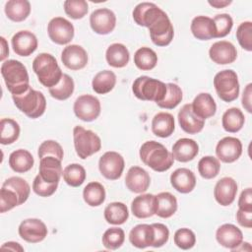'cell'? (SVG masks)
<instances>
[{
  "label": "cell",
  "mask_w": 252,
  "mask_h": 252,
  "mask_svg": "<svg viewBox=\"0 0 252 252\" xmlns=\"http://www.w3.org/2000/svg\"><path fill=\"white\" fill-rule=\"evenodd\" d=\"M166 94L164 98L158 102V106L160 108H165V109H173L175 108L182 100L183 94H182V90L179 86L173 83H167L166 84Z\"/></svg>",
  "instance_id": "ee69618b"
},
{
  "label": "cell",
  "mask_w": 252,
  "mask_h": 252,
  "mask_svg": "<svg viewBox=\"0 0 252 252\" xmlns=\"http://www.w3.org/2000/svg\"><path fill=\"white\" fill-rule=\"evenodd\" d=\"M209 56L211 60L220 65L233 63L237 58L236 47L229 41L220 40L210 47Z\"/></svg>",
  "instance_id": "ac0fdd59"
},
{
  "label": "cell",
  "mask_w": 252,
  "mask_h": 252,
  "mask_svg": "<svg viewBox=\"0 0 252 252\" xmlns=\"http://www.w3.org/2000/svg\"><path fill=\"white\" fill-rule=\"evenodd\" d=\"M131 212L138 219H147L155 215V195L142 194L134 198L131 203Z\"/></svg>",
  "instance_id": "f1b7e54d"
},
{
  "label": "cell",
  "mask_w": 252,
  "mask_h": 252,
  "mask_svg": "<svg viewBox=\"0 0 252 252\" xmlns=\"http://www.w3.org/2000/svg\"><path fill=\"white\" fill-rule=\"evenodd\" d=\"M2 187L13 190L19 198L20 205L24 204L28 200L31 193V187L29 183L24 178L19 176L9 177L4 181V183L2 184Z\"/></svg>",
  "instance_id": "ab89813d"
},
{
  "label": "cell",
  "mask_w": 252,
  "mask_h": 252,
  "mask_svg": "<svg viewBox=\"0 0 252 252\" xmlns=\"http://www.w3.org/2000/svg\"><path fill=\"white\" fill-rule=\"evenodd\" d=\"M0 40H1V61L4 62L5 58L9 55V47L6 39L3 36L0 37Z\"/></svg>",
  "instance_id": "94428289"
},
{
  "label": "cell",
  "mask_w": 252,
  "mask_h": 252,
  "mask_svg": "<svg viewBox=\"0 0 252 252\" xmlns=\"http://www.w3.org/2000/svg\"><path fill=\"white\" fill-rule=\"evenodd\" d=\"M116 84V75L110 70L98 72L92 81L93 90L99 94H105L113 90Z\"/></svg>",
  "instance_id": "d590c367"
},
{
  "label": "cell",
  "mask_w": 252,
  "mask_h": 252,
  "mask_svg": "<svg viewBox=\"0 0 252 252\" xmlns=\"http://www.w3.org/2000/svg\"><path fill=\"white\" fill-rule=\"evenodd\" d=\"M151 184L149 173L140 166H132L127 171L125 177L126 187L133 193H144L148 190Z\"/></svg>",
  "instance_id": "ffe728a7"
},
{
  "label": "cell",
  "mask_w": 252,
  "mask_h": 252,
  "mask_svg": "<svg viewBox=\"0 0 252 252\" xmlns=\"http://www.w3.org/2000/svg\"><path fill=\"white\" fill-rule=\"evenodd\" d=\"M105 59L111 67L123 68L129 62L130 53L124 44L112 43L106 49Z\"/></svg>",
  "instance_id": "4dcf8cb0"
},
{
  "label": "cell",
  "mask_w": 252,
  "mask_h": 252,
  "mask_svg": "<svg viewBox=\"0 0 252 252\" xmlns=\"http://www.w3.org/2000/svg\"><path fill=\"white\" fill-rule=\"evenodd\" d=\"M191 105L193 112L203 120L214 116L217 111L215 99L209 93H201L197 94Z\"/></svg>",
  "instance_id": "83f0119b"
},
{
  "label": "cell",
  "mask_w": 252,
  "mask_h": 252,
  "mask_svg": "<svg viewBox=\"0 0 252 252\" xmlns=\"http://www.w3.org/2000/svg\"><path fill=\"white\" fill-rule=\"evenodd\" d=\"M236 38L239 45L247 50H252V23L250 21L241 23L236 30Z\"/></svg>",
  "instance_id": "681fc988"
},
{
  "label": "cell",
  "mask_w": 252,
  "mask_h": 252,
  "mask_svg": "<svg viewBox=\"0 0 252 252\" xmlns=\"http://www.w3.org/2000/svg\"><path fill=\"white\" fill-rule=\"evenodd\" d=\"M175 129L174 117L168 112H158L152 120V132L160 138H167L172 135Z\"/></svg>",
  "instance_id": "f546056e"
},
{
  "label": "cell",
  "mask_w": 252,
  "mask_h": 252,
  "mask_svg": "<svg viewBox=\"0 0 252 252\" xmlns=\"http://www.w3.org/2000/svg\"><path fill=\"white\" fill-rule=\"evenodd\" d=\"M104 219L110 224H123L129 218L128 208L121 202H112L104 209Z\"/></svg>",
  "instance_id": "e575fe53"
},
{
  "label": "cell",
  "mask_w": 252,
  "mask_h": 252,
  "mask_svg": "<svg viewBox=\"0 0 252 252\" xmlns=\"http://www.w3.org/2000/svg\"><path fill=\"white\" fill-rule=\"evenodd\" d=\"M124 166L125 161L123 157L113 151L104 153L98 160V169L101 175L108 180H116L120 178Z\"/></svg>",
  "instance_id": "30bf717a"
},
{
  "label": "cell",
  "mask_w": 252,
  "mask_h": 252,
  "mask_svg": "<svg viewBox=\"0 0 252 252\" xmlns=\"http://www.w3.org/2000/svg\"><path fill=\"white\" fill-rule=\"evenodd\" d=\"M214 87L219 97L225 102H231L238 97L239 82L233 70L225 69L217 73L214 78Z\"/></svg>",
  "instance_id": "ba28073f"
},
{
  "label": "cell",
  "mask_w": 252,
  "mask_h": 252,
  "mask_svg": "<svg viewBox=\"0 0 252 252\" xmlns=\"http://www.w3.org/2000/svg\"><path fill=\"white\" fill-rule=\"evenodd\" d=\"M1 248H2V249L12 250V251H21V252L24 251V247H22L20 243L14 242V241H8V242L2 244Z\"/></svg>",
  "instance_id": "680465c9"
},
{
  "label": "cell",
  "mask_w": 252,
  "mask_h": 252,
  "mask_svg": "<svg viewBox=\"0 0 252 252\" xmlns=\"http://www.w3.org/2000/svg\"><path fill=\"white\" fill-rule=\"evenodd\" d=\"M19 235L29 243H38L42 241L48 233L45 223L38 219L24 220L18 228Z\"/></svg>",
  "instance_id": "7c38bea8"
},
{
  "label": "cell",
  "mask_w": 252,
  "mask_h": 252,
  "mask_svg": "<svg viewBox=\"0 0 252 252\" xmlns=\"http://www.w3.org/2000/svg\"><path fill=\"white\" fill-rule=\"evenodd\" d=\"M100 109L99 99L92 94H82L78 96L73 106L75 115L85 122L95 120L100 114Z\"/></svg>",
  "instance_id": "9c48e42d"
},
{
  "label": "cell",
  "mask_w": 252,
  "mask_h": 252,
  "mask_svg": "<svg viewBox=\"0 0 252 252\" xmlns=\"http://www.w3.org/2000/svg\"><path fill=\"white\" fill-rule=\"evenodd\" d=\"M34 159L32 154L24 149H19L9 156V165L15 172L25 173L32 169Z\"/></svg>",
  "instance_id": "1f68e13d"
},
{
  "label": "cell",
  "mask_w": 252,
  "mask_h": 252,
  "mask_svg": "<svg viewBox=\"0 0 252 252\" xmlns=\"http://www.w3.org/2000/svg\"><path fill=\"white\" fill-rule=\"evenodd\" d=\"M47 32L52 42L64 45L73 39L75 30L74 26L67 19L63 17H55L48 23Z\"/></svg>",
  "instance_id": "8fae6325"
},
{
  "label": "cell",
  "mask_w": 252,
  "mask_h": 252,
  "mask_svg": "<svg viewBox=\"0 0 252 252\" xmlns=\"http://www.w3.org/2000/svg\"><path fill=\"white\" fill-rule=\"evenodd\" d=\"M216 239L221 246L235 250L243 242L242 231L232 223H223L216 231Z\"/></svg>",
  "instance_id": "e0dca14e"
},
{
  "label": "cell",
  "mask_w": 252,
  "mask_h": 252,
  "mask_svg": "<svg viewBox=\"0 0 252 252\" xmlns=\"http://www.w3.org/2000/svg\"><path fill=\"white\" fill-rule=\"evenodd\" d=\"M61 160L54 157H44L39 162V176L46 182H59L62 175Z\"/></svg>",
  "instance_id": "d4e9b609"
},
{
  "label": "cell",
  "mask_w": 252,
  "mask_h": 252,
  "mask_svg": "<svg viewBox=\"0 0 252 252\" xmlns=\"http://www.w3.org/2000/svg\"><path fill=\"white\" fill-rule=\"evenodd\" d=\"M129 241L133 246L139 249L152 246L154 242L153 225L147 223H140L135 225L129 233Z\"/></svg>",
  "instance_id": "484cf974"
},
{
  "label": "cell",
  "mask_w": 252,
  "mask_h": 252,
  "mask_svg": "<svg viewBox=\"0 0 252 252\" xmlns=\"http://www.w3.org/2000/svg\"><path fill=\"white\" fill-rule=\"evenodd\" d=\"M134 63L138 69L150 71L154 69L158 63V55L152 48L144 46L135 52Z\"/></svg>",
  "instance_id": "74e56055"
},
{
  "label": "cell",
  "mask_w": 252,
  "mask_h": 252,
  "mask_svg": "<svg viewBox=\"0 0 252 252\" xmlns=\"http://www.w3.org/2000/svg\"><path fill=\"white\" fill-rule=\"evenodd\" d=\"M83 198L87 205L98 207L105 200V189L99 182H90L83 190Z\"/></svg>",
  "instance_id": "8d00e7d4"
},
{
  "label": "cell",
  "mask_w": 252,
  "mask_h": 252,
  "mask_svg": "<svg viewBox=\"0 0 252 252\" xmlns=\"http://www.w3.org/2000/svg\"><path fill=\"white\" fill-rule=\"evenodd\" d=\"M73 141L76 154L82 159H86L101 149V140L98 135L79 125L73 129Z\"/></svg>",
  "instance_id": "52a82bcc"
},
{
  "label": "cell",
  "mask_w": 252,
  "mask_h": 252,
  "mask_svg": "<svg viewBox=\"0 0 252 252\" xmlns=\"http://www.w3.org/2000/svg\"><path fill=\"white\" fill-rule=\"evenodd\" d=\"M32 70L37 76L39 83L48 89L56 86L63 76L56 58L45 52L39 53L33 59Z\"/></svg>",
  "instance_id": "277c9868"
},
{
  "label": "cell",
  "mask_w": 252,
  "mask_h": 252,
  "mask_svg": "<svg viewBox=\"0 0 252 252\" xmlns=\"http://www.w3.org/2000/svg\"><path fill=\"white\" fill-rule=\"evenodd\" d=\"M236 220L237 222L246 228L252 227V211H243L238 209L236 212Z\"/></svg>",
  "instance_id": "9f6ffc18"
},
{
  "label": "cell",
  "mask_w": 252,
  "mask_h": 252,
  "mask_svg": "<svg viewBox=\"0 0 252 252\" xmlns=\"http://www.w3.org/2000/svg\"><path fill=\"white\" fill-rule=\"evenodd\" d=\"M58 183L59 182H46L39 176V174H37L32 182V190L36 195L40 197H49L55 193L58 187Z\"/></svg>",
  "instance_id": "816d5d0a"
},
{
  "label": "cell",
  "mask_w": 252,
  "mask_h": 252,
  "mask_svg": "<svg viewBox=\"0 0 252 252\" xmlns=\"http://www.w3.org/2000/svg\"><path fill=\"white\" fill-rule=\"evenodd\" d=\"M191 32L197 39L209 40L217 38L216 27L212 18L207 16H197L191 22Z\"/></svg>",
  "instance_id": "cb8c5ba5"
},
{
  "label": "cell",
  "mask_w": 252,
  "mask_h": 252,
  "mask_svg": "<svg viewBox=\"0 0 252 252\" xmlns=\"http://www.w3.org/2000/svg\"><path fill=\"white\" fill-rule=\"evenodd\" d=\"M132 15L137 25L149 29L151 39L157 46H166L172 41L173 26L166 13L155 3H139Z\"/></svg>",
  "instance_id": "6da1fadb"
},
{
  "label": "cell",
  "mask_w": 252,
  "mask_h": 252,
  "mask_svg": "<svg viewBox=\"0 0 252 252\" xmlns=\"http://www.w3.org/2000/svg\"><path fill=\"white\" fill-rule=\"evenodd\" d=\"M12 98L16 107L32 119L40 117L46 109L45 96L32 87L21 94H12Z\"/></svg>",
  "instance_id": "5b68a950"
},
{
  "label": "cell",
  "mask_w": 252,
  "mask_h": 252,
  "mask_svg": "<svg viewBox=\"0 0 252 252\" xmlns=\"http://www.w3.org/2000/svg\"><path fill=\"white\" fill-rule=\"evenodd\" d=\"M238 209L243 211H252V189H244L238 199Z\"/></svg>",
  "instance_id": "11a10c76"
},
{
  "label": "cell",
  "mask_w": 252,
  "mask_h": 252,
  "mask_svg": "<svg viewBox=\"0 0 252 252\" xmlns=\"http://www.w3.org/2000/svg\"><path fill=\"white\" fill-rule=\"evenodd\" d=\"M14 52L23 57L32 55L37 48L38 42L34 33L30 31H20L11 39Z\"/></svg>",
  "instance_id": "9a60e30c"
},
{
  "label": "cell",
  "mask_w": 252,
  "mask_h": 252,
  "mask_svg": "<svg viewBox=\"0 0 252 252\" xmlns=\"http://www.w3.org/2000/svg\"><path fill=\"white\" fill-rule=\"evenodd\" d=\"M245 117L243 112L237 107H231L224 111L221 117L222 128L229 133H236L243 127Z\"/></svg>",
  "instance_id": "836d02e7"
},
{
  "label": "cell",
  "mask_w": 252,
  "mask_h": 252,
  "mask_svg": "<svg viewBox=\"0 0 252 252\" xmlns=\"http://www.w3.org/2000/svg\"><path fill=\"white\" fill-rule=\"evenodd\" d=\"M208 3L211 6L217 8V9H220V8H224V7L228 6L229 4H231V1L230 0H213V1L209 0Z\"/></svg>",
  "instance_id": "91938a15"
},
{
  "label": "cell",
  "mask_w": 252,
  "mask_h": 252,
  "mask_svg": "<svg viewBox=\"0 0 252 252\" xmlns=\"http://www.w3.org/2000/svg\"><path fill=\"white\" fill-rule=\"evenodd\" d=\"M173 240L175 245L182 249V250H188L191 249L195 243H196V235L195 233L186 227L179 228L175 231Z\"/></svg>",
  "instance_id": "7dc6e473"
},
{
  "label": "cell",
  "mask_w": 252,
  "mask_h": 252,
  "mask_svg": "<svg viewBox=\"0 0 252 252\" xmlns=\"http://www.w3.org/2000/svg\"><path fill=\"white\" fill-rule=\"evenodd\" d=\"M152 225L154 228V242L152 246L155 248L163 246L169 238V230L167 226L159 222L152 223Z\"/></svg>",
  "instance_id": "db71d44e"
},
{
  "label": "cell",
  "mask_w": 252,
  "mask_h": 252,
  "mask_svg": "<svg viewBox=\"0 0 252 252\" xmlns=\"http://www.w3.org/2000/svg\"><path fill=\"white\" fill-rule=\"evenodd\" d=\"M237 194V183L232 177H222L215 185L214 197L223 207L229 206L235 200Z\"/></svg>",
  "instance_id": "d6986e66"
},
{
  "label": "cell",
  "mask_w": 252,
  "mask_h": 252,
  "mask_svg": "<svg viewBox=\"0 0 252 252\" xmlns=\"http://www.w3.org/2000/svg\"><path fill=\"white\" fill-rule=\"evenodd\" d=\"M21 128L19 123L11 118H3L0 121V143L10 145L16 142L20 136Z\"/></svg>",
  "instance_id": "f35d334b"
},
{
  "label": "cell",
  "mask_w": 252,
  "mask_h": 252,
  "mask_svg": "<svg viewBox=\"0 0 252 252\" xmlns=\"http://www.w3.org/2000/svg\"><path fill=\"white\" fill-rule=\"evenodd\" d=\"M90 25L95 33L108 34L115 29L116 16L110 9L99 8L91 14Z\"/></svg>",
  "instance_id": "4fadbf2b"
},
{
  "label": "cell",
  "mask_w": 252,
  "mask_h": 252,
  "mask_svg": "<svg viewBox=\"0 0 252 252\" xmlns=\"http://www.w3.org/2000/svg\"><path fill=\"white\" fill-rule=\"evenodd\" d=\"M216 27V37H224L226 36L233 26L232 18L228 14H219L213 19Z\"/></svg>",
  "instance_id": "f907efd6"
},
{
  "label": "cell",
  "mask_w": 252,
  "mask_h": 252,
  "mask_svg": "<svg viewBox=\"0 0 252 252\" xmlns=\"http://www.w3.org/2000/svg\"><path fill=\"white\" fill-rule=\"evenodd\" d=\"M199 153V146L196 141L189 138L178 139L172 146L173 158L180 162H188L195 158Z\"/></svg>",
  "instance_id": "7402d4cb"
},
{
  "label": "cell",
  "mask_w": 252,
  "mask_h": 252,
  "mask_svg": "<svg viewBox=\"0 0 252 252\" xmlns=\"http://www.w3.org/2000/svg\"><path fill=\"white\" fill-rule=\"evenodd\" d=\"M19 205L17 194L11 189L2 187L0 190V212L6 213Z\"/></svg>",
  "instance_id": "f5cc1de1"
},
{
  "label": "cell",
  "mask_w": 252,
  "mask_h": 252,
  "mask_svg": "<svg viewBox=\"0 0 252 252\" xmlns=\"http://www.w3.org/2000/svg\"><path fill=\"white\" fill-rule=\"evenodd\" d=\"M177 118L181 129L188 134L200 133L205 125V120L199 118L193 112L191 103H186L181 107Z\"/></svg>",
  "instance_id": "44dd1931"
},
{
  "label": "cell",
  "mask_w": 252,
  "mask_h": 252,
  "mask_svg": "<svg viewBox=\"0 0 252 252\" xmlns=\"http://www.w3.org/2000/svg\"><path fill=\"white\" fill-rule=\"evenodd\" d=\"M251 96H252V84H248L242 94V106L245 108V110H247V112L251 113L252 112V102H251Z\"/></svg>",
  "instance_id": "6f0895ef"
},
{
  "label": "cell",
  "mask_w": 252,
  "mask_h": 252,
  "mask_svg": "<svg viewBox=\"0 0 252 252\" xmlns=\"http://www.w3.org/2000/svg\"><path fill=\"white\" fill-rule=\"evenodd\" d=\"M75 84L73 79L69 75L63 74L60 82L56 86L48 89V92L53 98L58 100H65L73 94Z\"/></svg>",
  "instance_id": "60d3db41"
},
{
  "label": "cell",
  "mask_w": 252,
  "mask_h": 252,
  "mask_svg": "<svg viewBox=\"0 0 252 252\" xmlns=\"http://www.w3.org/2000/svg\"><path fill=\"white\" fill-rule=\"evenodd\" d=\"M125 240V232L120 227H110L102 235L103 246L109 250H116L122 246Z\"/></svg>",
  "instance_id": "f6af8a7d"
},
{
  "label": "cell",
  "mask_w": 252,
  "mask_h": 252,
  "mask_svg": "<svg viewBox=\"0 0 252 252\" xmlns=\"http://www.w3.org/2000/svg\"><path fill=\"white\" fill-rule=\"evenodd\" d=\"M177 211V200L169 192H160L155 196V215L162 219L172 217Z\"/></svg>",
  "instance_id": "4316f807"
},
{
  "label": "cell",
  "mask_w": 252,
  "mask_h": 252,
  "mask_svg": "<svg viewBox=\"0 0 252 252\" xmlns=\"http://www.w3.org/2000/svg\"><path fill=\"white\" fill-rule=\"evenodd\" d=\"M37 155L39 158H42L44 157H54L62 160L64 157V152L58 142L54 140H46L39 145Z\"/></svg>",
  "instance_id": "c3c4849f"
},
{
  "label": "cell",
  "mask_w": 252,
  "mask_h": 252,
  "mask_svg": "<svg viewBox=\"0 0 252 252\" xmlns=\"http://www.w3.org/2000/svg\"><path fill=\"white\" fill-rule=\"evenodd\" d=\"M132 91L135 96L141 100L161 101L166 94V84L148 76L138 77L132 85Z\"/></svg>",
  "instance_id": "8992f818"
},
{
  "label": "cell",
  "mask_w": 252,
  "mask_h": 252,
  "mask_svg": "<svg viewBox=\"0 0 252 252\" xmlns=\"http://www.w3.org/2000/svg\"><path fill=\"white\" fill-rule=\"evenodd\" d=\"M64 181L72 187L81 186L86 180V170L83 165L79 163H71L67 165L62 172Z\"/></svg>",
  "instance_id": "b9f144b4"
},
{
  "label": "cell",
  "mask_w": 252,
  "mask_h": 252,
  "mask_svg": "<svg viewBox=\"0 0 252 252\" xmlns=\"http://www.w3.org/2000/svg\"><path fill=\"white\" fill-rule=\"evenodd\" d=\"M63 6L66 15L74 20L84 18L89 10V5L85 0H66Z\"/></svg>",
  "instance_id": "bcb514c9"
},
{
  "label": "cell",
  "mask_w": 252,
  "mask_h": 252,
  "mask_svg": "<svg viewBox=\"0 0 252 252\" xmlns=\"http://www.w3.org/2000/svg\"><path fill=\"white\" fill-rule=\"evenodd\" d=\"M171 186L182 194H187L193 191L196 186V177L192 170L181 167L175 169L170 175Z\"/></svg>",
  "instance_id": "603a6c76"
},
{
  "label": "cell",
  "mask_w": 252,
  "mask_h": 252,
  "mask_svg": "<svg viewBox=\"0 0 252 252\" xmlns=\"http://www.w3.org/2000/svg\"><path fill=\"white\" fill-rule=\"evenodd\" d=\"M242 154V144L238 138L224 137L219 141L216 147L217 158L225 163L237 160Z\"/></svg>",
  "instance_id": "5bb4252c"
},
{
  "label": "cell",
  "mask_w": 252,
  "mask_h": 252,
  "mask_svg": "<svg viewBox=\"0 0 252 252\" xmlns=\"http://www.w3.org/2000/svg\"><path fill=\"white\" fill-rule=\"evenodd\" d=\"M220 170V160L213 156L203 157L198 162V171L205 179L215 178Z\"/></svg>",
  "instance_id": "7bdbcfd3"
},
{
  "label": "cell",
  "mask_w": 252,
  "mask_h": 252,
  "mask_svg": "<svg viewBox=\"0 0 252 252\" xmlns=\"http://www.w3.org/2000/svg\"><path fill=\"white\" fill-rule=\"evenodd\" d=\"M4 11L11 21L23 22L31 13V3L28 0H9L5 4Z\"/></svg>",
  "instance_id": "d6a6232c"
},
{
  "label": "cell",
  "mask_w": 252,
  "mask_h": 252,
  "mask_svg": "<svg viewBox=\"0 0 252 252\" xmlns=\"http://www.w3.org/2000/svg\"><path fill=\"white\" fill-rule=\"evenodd\" d=\"M141 160L157 172L168 170L174 162L172 154L160 143L156 141L145 142L139 151Z\"/></svg>",
  "instance_id": "7a4b0ae2"
},
{
  "label": "cell",
  "mask_w": 252,
  "mask_h": 252,
  "mask_svg": "<svg viewBox=\"0 0 252 252\" xmlns=\"http://www.w3.org/2000/svg\"><path fill=\"white\" fill-rule=\"evenodd\" d=\"M61 61L63 65L70 70H81L85 68L88 63V53L81 45H67L61 53Z\"/></svg>",
  "instance_id": "2e32d148"
},
{
  "label": "cell",
  "mask_w": 252,
  "mask_h": 252,
  "mask_svg": "<svg viewBox=\"0 0 252 252\" xmlns=\"http://www.w3.org/2000/svg\"><path fill=\"white\" fill-rule=\"evenodd\" d=\"M1 75L12 94H21L31 87L28 70L18 60L9 59L4 61L1 65Z\"/></svg>",
  "instance_id": "3957f363"
}]
</instances>
